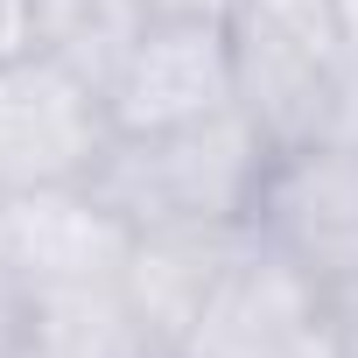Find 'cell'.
Returning a JSON list of instances; mask_svg holds the SVG:
<instances>
[{"mask_svg":"<svg viewBox=\"0 0 358 358\" xmlns=\"http://www.w3.org/2000/svg\"><path fill=\"white\" fill-rule=\"evenodd\" d=\"M246 225L260 246H274L323 288L358 274V148L344 141L274 148Z\"/></svg>","mask_w":358,"mask_h":358,"instance_id":"obj_4","label":"cell"},{"mask_svg":"<svg viewBox=\"0 0 358 358\" xmlns=\"http://www.w3.org/2000/svg\"><path fill=\"white\" fill-rule=\"evenodd\" d=\"M351 43L330 0H239L232 8V99L267 148L330 134Z\"/></svg>","mask_w":358,"mask_h":358,"instance_id":"obj_2","label":"cell"},{"mask_svg":"<svg viewBox=\"0 0 358 358\" xmlns=\"http://www.w3.org/2000/svg\"><path fill=\"white\" fill-rule=\"evenodd\" d=\"M120 141L106 85H92L57 50H29L0 71V190H71L92 183Z\"/></svg>","mask_w":358,"mask_h":358,"instance_id":"obj_3","label":"cell"},{"mask_svg":"<svg viewBox=\"0 0 358 358\" xmlns=\"http://www.w3.org/2000/svg\"><path fill=\"white\" fill-rule=\"evenodd\" d=\"M0 232H8V190H0Z\"/></svg>","mask_w":358,"mask_h":358,"instance_id":"obj_16","label":"cell"},{"mask_svg":"<svg viewBox=\"0 0 358 358\" xmlns=\"http://www.w3.org/2000/svg\"><path fill=\"white\" fill-rule=\"evenodd\" d=\"M330 8H337V29H344V43L358 50V0H330Z\"/></svg>","mask_w":358,"mask_h":358,"instance_id":"obj_15","label":"cell"},{"mask_svg":"<svg viewBox=\"0 0 358 358\" xmlns=\"http://www.w3.org/2000/svg\"><path fill=\"white\" fill-rule=\"evenodd\" d=\"M120 134L190 127L232 113V22H141L127 64L106 85Z\"/></svg>","mask_w":358,"mask_h":358,"instance_id":"obj_5","label":"cell"},{"mask_svg":"<svg viewBox=\"0 0 358 358\" xmlns=\"http://www.w3.org/2000/svg\"><path fill=\"white\" fill-rule=\"evenodd\" d=\"M267 141L260 127L232 106L190 127H155V134H120L92 176V190L134 225H246L260 176H267Z\"/></svg>","mask_w":358,"mask_h":358,"instance_id":"obj_1","label":"cell"},{"mask_svg":"<svg viewBox=\"0 0 358 358\" xmlns=\"http://www.w3.org/2000/svg\"><path fill=\"white\" fill-rule=\"evenodd\" d=\"M323 316H330V337L344 358H358V274H344L337 288H323Z\"/></svg>","mask_w":358,"mask_h":358,"instance_id":"obj_12","label":"cell"},{"mask_svg":"<svg viewBox=\"0 0 358 358\" xmlns=\"http://www.w3.org/2000/svg\"><path fill=\"white\" fill-rule=\"evenodd\" d=\"M239 0H141V22H232Z\"/></svg>","mask_w":358,"mask_h":358,"instance_id":"obj_13","label":"cell"},{"mask_svg":"<svg viewBox=\"0 0 358 358\" xmlns=\"http://www.w3.org/2000/svg\"><path fill=\"white\" fill-rule=\"evenodd\" d=\"M43 50V8L36 0H0V71Z\"/></svg>","mask_w":358,"mask_h":358,"instance_id":"obj_11","label":"cell"},{"mask_svg":"<svg viewBox=\"0 0 358 358\" xmlns=\"http://www.w3.org/2000/svg\"><path fill=\"white\" fill-rule=\"evenodd\" d=\"M134 253V225L92 190H22L8 197V232H0V260H8L29 288H71V281H120Z\"/></svg>","mask_w":358,"mask_h":358,"instance_id":"obj_7","label":"cell"},{"mask_svg":"<svg viewBox=\"0 0 358 358\" xmlns=\"http://www.w3.org/2000/svg\"><path fill=\"white\" fill-rule=\"evenodd\" d=\"M141 358H176V351H141Z\"/></svg>","mask_w":358,"mask_h":358,"instance_id":"obj_17","label":"cell"},{"mask_svg":"<svg viewBox=\"0 0 358 358\" xmlns=\"http://www.w3.org/2000/svg\"><path fill=\"white\" fill-rule=\"evenodd\" d=\"M246 225H155V232H134V253L120 267V295L127 309L141 316L148 344L183 358L204 309L218 302L225 274L239 267L246 253Z\"/></svg>","mask_w":358,"mask_h":358,"instance_id":"obj_6","label":"cell"},{"mask_svg":"<svg viewBox=\"0 0 358 358\" xmlns=\"http://www.w3.org/2000/svg\"><path fill=\"white\" fill-rule=\"evenodd\" d=\"M323 141H344V148H358V50H351V64H344L337 113H330V134H323Z\"/></svg>","mask_w":358,"mask_h":358,"instance_id":"obj_14","label":"cell"},{"mask_svg":"<svg viewBox=\"0 0 358 358\" xmlns=\"http://www.w3.org/2000/svg\"><path fill=\"white\" fill-rule=\"evenodd\" d=\"M141 351H162V344H148V330H141V316L127 309L120 281L36 288L29 358H141Z\"/></svg>","mask_w":358,"mask_h":358,"instance_id":"obj_9","label":"cell"},{"mask_svg":"<svg viewBox=\"0 0 358 358\" xmlns=\"http://www.w3.org/2000/svg\"><path fill=\"white\" fill-rule=\"evenodd\" d=\"M253 232V225H246ZM309 323H323V281H309L295 260H281L274 246L246 239L239 267L225 274L218 302L204 309L197 337L183 358H274L288 337H302Z\"/></svg>","mask_w":358,"mask_h":358,"instance_id":"obj_8","label":"cell"},{"mask_svg":"<svg viewBox=\"0 0 358 358\" xmlns=\"http://www.w3.org/2000/svg\"><path fill=\"white\" fill-rule=\"evenodd\" d=\"M29 330H36V288L0 260V358H29Z\"/></svg>","mask_w":358,"mask_h":358,"instance_id":"obj_10","label":"cell"}]
</instances>
